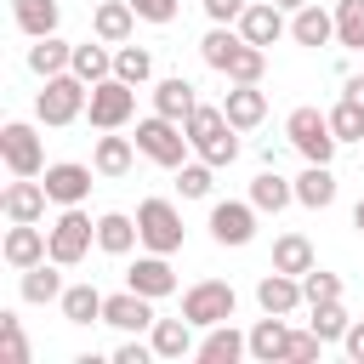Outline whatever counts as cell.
I'll list each match as a JSON object with an SVG mask.
<instances>
[{"mask_svg": "<svg viewBox=\"0 0 364 364\" xmlns=\"http://www.w3.org/2000/svg\"><path fill=\"white\" fill-rule=\"evenodd\" d=\"M63 273H57V262L46 256V262H34V267H23V279H17V296L23 301H63Z\"/></svg>", "mask_w": 364, "mask_h": 364, "instance_id": "obj_24", "label": "cell"}, {"mask_svg": "<svg viewBox=\"0 0 364 364\" xmlns=\"http://www.w3.org/2000/svg\"><path fill=\"white\" fill-rule=\"evenodd\" d=\"M114 74H119L125 85H142V80L154 74V51H148V46H131V40L114 46Z\"/></svg>", "mask_w": 364, "mask_h": 364, "instance_id": "obj_37", "label": "cell"}, {"mask_svg": "<svg viewBox=\"0 0 364 364\" xmlns=\"http://www.w3.org/2000/svg\"><path fill=\"white\" fill-rule=\"evenodd\" d=\"M222 114L233 119V131H256V125L267 119V91H262V85H228Z\"/></svg>", "mask_w": 364, "mask_h": 364, "instance_id": "obj_19", "label": "cell"}, {"mask_svg": "<svg viewBox=\"0 0 364 364\" xmlns=\"http://www.w3.org/2000/svg\"><path fill=\"white\" fill-rule=\"evenodd\" d=\"M85 85H97V80H108L114 74V51H108V40H85V46H74V63H68Z\"/></svg>", "mask_w": 364, "mask_h": 364, "instance_id": "obj_32", "label": "cell"}, {"mask_svg": "<svg viewBox=\"0 0 364 364\" xmlns=\"http://www.w3.org/2000/svg\"><path fill=\"white\" fill-rule=\"evenodd\" d=\"M131 245H142V233H136V222H131L125 210H108V216H97V250H108V256H125Z\"/></svg>", "mask_w": 364, "mask_h": 364, "instance_id": "obj_28", "label": "cell"}, {"mask_svg": "<svg viewBox=\"0 0 364 364\" xmlns=\"http://www.w3.org/2000/svg\"><path fill=\"white\" fill-rule=\"evenodd\" d=\"M239 34L250 40V46H273V40H284L290 34V23H284V6H273V0H250L245 6V17H239Z\"/></svg>", "mask_w": 364, "mask_h": 364, "instance_id": "obj_15", "label": "cell"}, {"mask_svg": "<svg viewBox=\"0 0 364 364\" xmlns=\"http://www.w3.org/2000/svg\"><path fill=\"white\" fill-rule=\"evenodd\" d=\"M239 40H245L239 28H228V23H216V28H210V34L199 40V57H205V68H216V74H222V68H228V57L239 51Z\"/></svg>", "mask_w": 364, "mask_h": 364, "instance_id": "obj_36", "label": "cell"}, {"mask_svg": "<svg viewBox=\"0 0 364 364\" xmlns=\"http://www.w3.org/2000/svg\"><path fill=\"white\" fill-rule=\"evenodd\" d=\"M296 205H307V210L336 205V176H330V165H307V171L296 176Z\"/></svg>", "mask_w": 364, "mask_h": 364, "instance_id": "obj_31", "label": "cell"}, {"mask_svg": "<svg viewBox=\"0 0 364 364\" xmlns=\"http://www.w3.org/2000/svg\"><path fill=\"white\" fill-rule=\"evenodd\" d=\"M11 17H17V28H23L28 40H40V34H57L63 6H57V0H11Z\"/></svg>", "mask_w": 364, "mask_h": 364, "instance_id": "obj_30", "label": "cell"}, {"mask_svg": "<svg viewBox=\"0 0 364 364\" xmlns=\"http://www.w3.org/2000/svg\"><path fill=\"white\" fill-rule=\"evenodd\" d=\"M102 301H108V296H102L97 284H68L57 307H63L68 324H102Z\"/></svg>", "mask_w": 364, "mask_h": 364, "instance_id": "obj_29", "label": "cell"}, {"mask_svg": "<svg viewBox=\"0 0 364 364\" xmlns=\"http://www.w3.org/2000/svg\"><path fill=\"white\" fill-rule=\"evenodd\" d=\"M148 358H159L154 341H119L114 347V364H148Z\"/></svg>", "mask_w": 364, "mask_h": 364, "instance_id": "obj_46", "label": "cell"}, {"mask_svg": "<svg viewBox=\"0 0 364 364\" xmlns=\"http://www.w3.org/2000/svg\"><path fill=\"white\" fill-rule=\"evenodd\" d=\"M68 63H74V46H68V40H57V34H40V40L28 46V68H34L40 80L68 74Z\"/></svg>", "mask_w": 364, "mask_h": 364, "instance_id": "obj_27", "label": "cell"}, {"mask_svg": "<svg viewBox=\"0 0 364 364\" xmlns=\"http://www.w3.org/2000/svg\"><path fill=\"white\" fill-rule=\"evenodd\" d=\"M131 159H136V136H114V131H102V136H97V154H91L97 176H125V171H131Z\"/></svg>", "mask_w": 364, "mask_h": 364, "instance_id": "obj_26", "label": "cell"}, {"mask_svg": "<svg viewBox=\"0 0 364 364\" xmlns=\"http://www.w3.org/2000/svg\"><path fill=\"white\" fill-rule=\"evenodd\" d=\"M324 353V341L313 336V330H290V347H284V364H313Z\"/></svg>", "mask_w": 364, "mask_h": 364, "instance_id": "obj_44", "label": "cell"}, {"mask_svg": "<svg viewBox=\"0 0 364 364\" xmlns=\"http://www.w3.org/2000/svg\"><path fill=\"white\" fill-rule=\"evenodd\" d=\"M233 313H239V296H233V284H228V279H199V284H188V290H182V318H188V324H199V330L228 324Z\"/></svg>", "mask_w": 364, "mask_h": 364, "instance_id": "obj_5", "label": "cell"}, {"mask_svg": "<svg viewBox=\"0 0 364 364\" xmlns=\"http://www.w3.org/2000/svg\"><path fill=\"white\" fill-rule=\"evenodd\" d=\"M273 267L301 279V273H307V267H318V262H313V245H307L301 233H279V239H273Z\"/></svg>", "mask_w": 364, "mask_h": 364, "instance_id": "obj_35", "label": "cell"}, {"mask_svg": "<svg viewBox=\"0 0 364 364\" xmlns=\"http://www.w3.org/2000/svg\"><path fill=\"white\" fill-rule=\"evenodd\" d=\"M0 353H6V364H28V336H23L17 313H0Z\"/></svg>", "mask_w": 364, "mask_h": 364, "instance_id": "obj_42", "label": "cell"}, {"mask_svg": "<svg viewBox=\"0 0 364 364\" xmlns=\"http://www.w3.org/2000/svg\"><path fill=\"white\" fill-rule=\"evenodd\" d=\"M336 46L364 51V0H336Z\"/></svg>", "mask_w": 364, "mask_h": 364, "instance_id": "obj_38", "label": "cell"}, {"mask_svg": "<svg viewBox=\"0 0 364 364\" xmlns=\"http://www.w3.org/2000/svg\"><path fill=\"white\" fill-rule=\"evenodd\" d=\"M210 239L216 245H250L256 239V205L250 199H222V205H210Z\"/></svg>", "mask_w": 364, "mask_h": 364, "instance_id": "obj_10", "label": "cell"}, {"mask_svg": "<svg viewBox=\"0 0 364 364\" xmlns=\"http://www.w3.org/2000/svg\"><path fill=\"white\" fill-rule=\"evenodd\" d=\"M199 6H205V17H210V23H239L250 0H199Z\"/></svg>", "mask_w": 364, "mask_h": 364, "instance_id": "obj_45", "label": "cell"}, {"mask_svg": "<svg viewBox=\"0 0 364 364\" xmlns=\"http://www.w3.org/2000/svg\"><path fill=\"white\" fill-rule=\"evenodd\" d=\"M290 40L296 46H330L336 40V11H324V6H301V11H290Z\"/></svg>", "mask_w": 364, "mask_h": 364, "instance_id": "obj_22", "label": "cell"}, {"mask_svg": "<svg viewBox=\"0 0 364 364\" xmlns=\"http://www.w3.org/2000/svg\"><path fill=\"white\" fill-rule=\"evenodd\" d=\"M199 108V97H193V85L182 80V74H165L159 85H154V114H165V119H176V125H188V114Z\"/></svg>", "mask_w": 364, "mask_h": 364, "instance_id": "obj_23", "label": "cell"}, {"mask_svg": "<svg viewBox=\"0 0 364 364\" xmlns=\"http://www.w3.org/2000/svg\"><path fill=\"white\" fill-rule=\"evenodd\" d=\"M131 6H136L142 23H171L176 17V0H131Z\"/></svg>", "mask_w": 364, "mask_h": 364, "instance_id": "obj_47", "label": "cell"}, {"mask_svg": "<svg viewBox=\"0 0 364 364\" xmlns=\"http://www.w3.org/2000/svg\"><path fill=\"white\" fill-rule=\"evenodd\" d=\"M91 245H97V222L80 205H63V216L51 222V262L57 267H74V262H85Z\"/></svg>", "mask_w": 364, "mask_h": 364, "instance_id": "obj_8", "label": "cell"}, {"mask_svg": "<svg viewBox=\"0 0 364 364\" xmlns=\"http://www.w3.org/2000/svg\"><path fill=\"white\" fill-rule=\"evenodd\" d=\"M188 142H193V154L205 159V165H233L239 159V131H233V119L222 114V108H210V102H199L193 114H188Z\"/></svg>", "mask_w": 364, "mask_h": 364, "instance_id": "obj_1", "label": "cell"}, {"mask_svg": "<svg viewBox=\"0 0 364 364\" xmlns=\"http://www.w3.org/2000/svg\"><path fill=\"white\" fill-rule=\"evenodd\" d=\"M210 171H216V165H205V159H199V165H176V193H182V199H205V193L216 188Z\"/></svg>", "mask_w": 364, "mask_h": 364, "instance_id": "obj_41", "label": "cell"}, {"mask_svg": "<svg viewBox=\"0 0 364 364\" xmlns=\"http://www.w3.org/2000/svg\"><path fill=\"white\" fill-rule=\"evenodd\" d=\"M353 228H358V233H364V199H358V205H353Z\"/></svg>", "mask_w": 364, "mask_h": 364, "instance_id": "obj_50", "label": "cell"}, {"mask_svg": "<svg viewBox=\"0 0 364 364\" xmlns=\"http://www.w3.org/2000/svg\"><path fill=\"white\" fill-rule=\"evenodd\" d=\"M273 6H284V11H301V6H307V0H273Z\"/></svg>", "mask_w": 364, "mask_h": 364, "instance_id": "obj_51", "label": "cell"}, {"mask_svg": "<svg viewBox=\"0 0 364 364\" xmlns=\"http://www.w3.org/2000/svg\"><path fill=\"white\" fill-rule=\"evenodd\" d=\"M102 324H114V330H125V336H142V330H154V296H142V290H119V296H108L102 301Z\"/></svg>", "mask_w": 364, "mask_h": 364, "instance_id": "obj_12", "label": "cell"}, {"mask_svg": "<svg viewBox=\"0 0 364 364\" xmlns=\"http://www.w3.org/2000/svg\"><path fill=\"white\" fill-rule=\"evenodd\" d=\"M193 330L199 324H188V318H154V330H148V341H154V353L159 358H188L199 341H193Z\"/></svg>", "mask_w": 364, "mask_h": 364, "instance_id": "obj_25", "label": "cell"}, {"mask_svg": "<svg viewBox=\"0 0 364 364\" xmlns=\"http://www.w3.org/2000/svg\"><path fill=\"white\" fill-rule=\"evenodd\" d=\"M341 97H347V102H358V108H364V74H347V80H341Z\"/></svg>", "mask_w": 364, "mask_h": 364, "instance_id": "obj_49", "label": "cell"}, {"mask_svg": "<svg viewBox=\"0 0 364 364\" xmlns=\"http://www.w3.org/2000/svg\"><path fill=\"white\" fill-rule=\"evenodd\" d=\"M136 233H142V250H159V256H176L182 250V216L171 199H142L136 205Z\"/></svg>", "mask_w": 364, "mask_h": 364, "instance_id": "obj_7", "label": "cell"}, {"mask_svg": "<svg viewBox=\"0 0 364 364\" xmlns=\"http://www.w3.org/2000/svg\"><path fill=\"white\" fill-rule=\"evenodd\" d=\"M347 324H353V318H347V307H341V301H313L307 330H313L318 341H341V336H347Z\"/></svg>", "mask_w": 364, "mask_h": 364, "instance_id": "obj_39", "label": "cell"}, {"mask_svg": "<svg viewBox=\"0 0 364 364\" xmlns=\"http://www.w3.org/2000/svg\"><path fill=\"white\" fill-rule=\"evenodd\" d=\"M301 296H307V307H313V301H341V279L324 273V267H307V273H301Z\"/></svg>", "mask_w": 364, "mask_h": 364, "instance_id": "obj_43", "label": "cell"}, {"mask_svg": "<svg viewBox=\"0 0 364 364\" xmlns=\"http://www.w3.org/2000/svg\"><path fill=\"white\" fill-rule=\"evenodd\" d=\"M131 28H136V6H131V0H102V6L91 11V34L108 40V46H125Z\"/></svg>", "mask_w": 364, "mask_h": 364, "instance_id": "obj_20", "label": "cell"}, {"mask_svg": "<svg viewBox=\"0 0 364 364\" xmlns=\"http://www.w3.org/2000/svg\"><path fill=\"white\" fill-rule=\"evenodd\" d=\"M290 199H296V182H284V176H279L273 165H267V171H262V176L250 182V205H256V210H273V216H279V210H284Z\"/></svg>", "mask_w": 364, "mask_h": 364, "instance_id": "obj_33", "label": "cell"}, {"mask_svg": "<svg viewBox=\"0 0 364 364\" xmlns=\"http://www.w3.org/2000/svg\"><path fill=\"white\" fill-rule=\"evenodd\" d=\"M284 136L307 165H330L336 159V131H330V114H318V108H290Z\"/></svg>", "mask_w": 364, "mask_h": 364, "instance_id": "obj_4", "label": "cell"}, {"mask_svg": "<svg viewBox=\"0 0 364 364\" xmlns=\"http://www.w3.org/2000/svg\"><path fill=\"white\" fill-rule=\"evenodd\" d=\"M233 85H262V74H267V51L262 46H250V40H239V51L228 57V68H222Z\"/></svg>", "mask_w": 364, "mask_h": 364, "instance_id": "obj_34", "label": "cell"}, {"mask_svg": "<svg viewBox=\"0 0 364 364\" xmlns=\"http://www.w3.org/2000/svg\"><path fill=\"white\" fill-rule=\"evenodd\" d=\"M330 131H336V142H364V108L341 97V102L330 108Z\"/></svg>", "mask_w": 364, "mask_h": 364, "instance_id": "obj_40", "label": "cell"}, {"mask_svg": "<svg viewBox=\"0 0 364 364\" xmlns=\"http://www.w3.org/2000/svg\"><path fill=\"white\" fill-rule=\"evenodd\" d=\"M341 347H347V358H353V364H364V318H353V324H347Z\"/></svg>", "mask_w": 364, "mask_h": 364, "instance_id": "obj_48", "label": "cell"}, {"mask_svg": "<svg viewBox=\"0 0 364 364\" xmlns=\"http://www.w3.org/2000/svg\"><path fill=\"white\" fill-rule=\"evenodd\" d=\"M131 114H136V85H125L119 74H108V80H97V85H91L85 119H91L97 131H119Z\"/></svg>", "mask_w": 364, "mask_h": 364, "instance_id": "obj_6", "label": "cell"}, {"mask_svg": "<svg viewBox=\"0 0 364 364\" xmlns=\"http://www.w3.org/2000/svg\"><path fill=\"white\" fill-rule=\"evenodd\" d=\"M46 205H51V193H46V182H34V176H17V182L0 193L6 222H40V216H46Z\"/></svg>", "mask_w": 364, "mask_h": 364, "instance_id": "obj_16", "label": "cell"}, {"mask_svg": "<svg viewBox=\"0 0 364 364\" xmlns=\"http://www.w3.org/2000/svg\"><path fill=\"white\" fill-rule=\"evenodd\" d=\"M125 284L159 301V296H171V290H176V267H171V256H159V250H148V256H136V262H131V273H125Z\"/></svg>", "mask_w": 364, "mask_h": 364, "instance_id": "obj_17", "label": "cell"}, {"mask_svg": "<svg viewBox=\"0 0 364 364\" xmlns=\"http://www.w3.org/2000/svg\"><path fill=\"white\" fill-rule=\"evenodd\" d=\"M284 347H290V324L279 313H267V318L250 324V358L256 364H284Z\"/></svg>", "mask_w": 364, "mask_h": 364, "instance_id": "obj_21", "label": "cell"}, {"mask_svg": "<svg viewBox=\"0 0 364 364\" xmlns=\"http://www.w3.org/2000/svg\"><path fill=\"white\" fill-rule=\"evenodd\" d=\"M188 148H193V142H188V131H182L176 119H165V114L136 119V154H142V159L176 171V165H188Z\"/></svg>", "mask_w": 364, "mask_h": 364, "instance_id": "obj_3", "label": "cell"}, {"mask_svg": "<svg viewBox=\"0 0 364 364\" xmlns=\"http://www.w3.org/2000/svg\"><path fill=\"white\" fill-rule=\"evenodd\" d=\"M0 159H6V171H11V176H40V171H46V148H40L34 125L11 119V125L0 131Z\"/></svg>", "mask_w": 364, "mask_h": 364, "instance_id": "obj_9", "label": "cell"}, {"mask_svg": "<svg viewBox=\"0 0 364 364\" xmlns=\"http://www.w3.org/2000/svg\"><path fill=\"white\" fill-rule=\"evenodd\" d=\"M301 301H307V296H301V279H296V273H279V267H267V273L256 279V307H262V313H279V318H290Z\"/></svg>", "mask_w": 364, "mask_h": 364, "instance_id": "obj_14", "label": "cell"}, {"mask_svg": "<svg viewBox=\"0 0 364 364\" xmlns=\"http://www.w3.org/2000/svg\"><path fill=\"white\" fill-rule=\"evenodd\" d=\"M91 171H97V165H74V159H57V165H46L40 176H46V193H51V205H85V193H91Z\"/></svg>", "mask_w": 364, "mask_h": 364, "instance_id": "obj_13", "label": "cell"}, {"mask_svg": "<svg viewBox=\"0 0 364 364\" xmlns=\"http://www.w3.org/2000/svg\"><path fill=\"white\" fill-rule=\"evenodd\" d=\"M0 256H6V267H34V262H46L51 256V228H34V222H11L6 228V245H0Z\"/></svg>", "mask_w": 364, "mask_h": 364, "instance_id": "obj_11", "label": "cell"}, {"mask_svg": "<svg viewBox=\"0 0 364 364\" xmlns=\"http://www.w3.org/2000/svg\"><path fill=\"white\" fill-rule=\"evenodd\" d=\"M245 353H250V336H239V330H233V318H228V324H210V330H205V341L193 347V358H199V364H239Z\"/></svg>", "mask_w": 364, "mask_h": 364, "instance_id": "obj_18", "label": "cell"}, {"mask_svg": "<svg viewBox=\"0 0 364 364\" xmlns=\"http://www.w3.org/2000/svg\"><path fill=\"white\" fill-rule=\"evenodd\" d=\"M85 102H91V85L68 68V74H51V80L40 85V97H34V119H40V125H74V119L85 114Z\"/></svg>", "mask_w": 364, "mask_h": 364, "instance_id": "obj_2", "label": "cell"}]
</instances>
